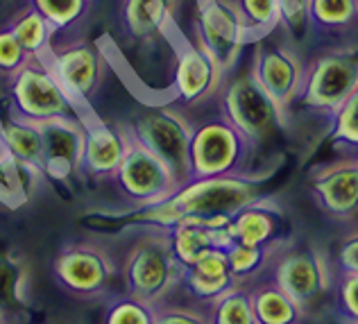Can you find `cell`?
Wrapping results in <instances>:
<instances>
[{
  "mask_svg": "<svg viewBox=\"0 0 358 324\" xmlns=\"http://www.w3.org/2000/svg\"><path fill=\"white\" fill-rule=\"evenodd\" d=\"M275 170L259 173L224 175L211 179H195L164 199V202L131 209L122 216L127 225L171 230L184 218H213V216H236L241 209L263 197L268 179Z\"/></svg>",
  "mask_w": 358,
  "mask_h": 324,
  "instance_id": "obj_1",
  "label": "cell"
},
{
  "mask_svg": "<svg viewBox=\"0 0 358 324\" xmlns=\"http://www.w3.org/2000/svg\"><path fill=\"white\" fill-rule=\"evenodd\" d=\"M263 274L297 304L306 320L317 316L331 302L334 270L327 252L315 243L290 238L272 252Z\"/></svg>",
  "mask_w": 358,
  "mask_h": 324,
  "instance_id": "obj_2",
  "label": "cell"
},
{
  "mask_svg": "<svg viewBox=\"0 0 358 324\" xmlns=\"http://www.w3.org/2000/svg\"><path fill=\"white\" fill-rule=\"evenodd\" d=\"M141 232L125 252L120 268L122 293L157 307L171 300L179 288L182 265L171 250L166 230L141 227Z\"/></svg>",
  "mask_w": 358,
  "mask_h": 324,
  "instance_id": "obj_3",
  "label": "cell"
},
{
  "mask_svg": "<svg viewBox=\"0 0 358 324\" xmlns=\"http://www.w3.org/2000/svg\"><path fill=\"white\" fill-rule=\"evenodd\" d=\"M218 100L220 113L241 132V136L250 143L252 152L272 146L288 127L286 116L275 100L263 91L250 66L241 73L224 75Z\"/></svg>",
  "mask_w": 358,
  "mask_h": 324,
  "instance_id": "obj_4",
  "label": "cell"
},
{
  "mask_svg": "<svg viewBox=\"0 0 358 324\" xmlns=\"http://www.w3.org/2000/svg\"><path fill=\"white\" fill-rule=\"evenodd\" d=\"M120 125L131 141L164 161L177 179L179 188L191 182L188 148H191L193 122L182 109L168 107V104H150Z\"/></svg>",
  "mask_w": 358,
  "mask_h": 324,
  "instance_id": "obj_5",
  "label": "cell"
},
{
  "mask_svg": "<svg viewBox=\"0 0 358 324\" xmlns=\"http://www.w3.org/2000/svg\"><path fill=\"white\" fill-rule=\"evenodd\" d=\"M252 75L263 87L281 113L290 122L301 82H304L306 59L301 57L299 45L290 39V34L281 25H275L270 32L254 39V55L250 62Z\"/></svg>",
  "mask_w": 358,
  "mask_h": 324,
  "instance_id": "obj_6",
  "label": "cell"
},
{
  "mask_svg": "<svg viewBox=\"0 0 358 324\" xmlns=\"http://www.w3.org/2000/svg\"><path fill=\"white\" fill-rule=\"evenodd\" d=\"M358 89V52L356 50H334L320 52L306 62L304 82L295 109L313 113L322 120L331 118L341 111L350 95ZM293 109V111H295Z\"/></svg>",
  "mask_w": 358,
  "mask_h": 324,
  "instance_id": "obj_7",
  "label": "cell"
},
{
  "mask_svg": "<svg viewBox=\"0 0 358 324\" xmlns=\"http://www.w3.org/2000/svg\"><path fill=\"white\" fill-rule=\"evenodd\" d=\"M254 152L250 143L241 136V132L222 113L206 118L193 125L191 148H188L191 182H195V179L254 173V170L248 168V161Z\"/></svg>",
  "mask_w": 358,
  "mask_h": 324,
  "instance_id": "obj_8",
  "label": "cell"
},
{
  "mask_svg": "<svg viewBox=\"0 0 358 324\" xmlns=\"http://www.w3.org/2000/svg\"><path fill=\"white\" fill-rule=\"evenodd\" d=\"M9 102L18 116L32 122H45L52 118L84 120L89 116L64 93L43 57H32L16 73H12Z\"/></svg>",
  "mask_w": 358,
  "mask_h": 324,
  "instance_id": "obj_9",
  "label": "cell"
},
{
  "mask_svg": "<svg viewBox=\"0 0 358 324\" xmlns=\"http://www.w3.org/2000/svg\"><path fill=\"white\" fill-rule=\"evenodd\" d=\"M43 62L48 64L64 93L84 113H93L91 100L100 91L107 75V62L98 43L87 39H52L48 52L43 55Z\"/></svg>",
  "mask_w": 358,
  "mask_h": 324,
  "instance_id": "obj_10",
  "label": "cell"
},
{
  "mask_svg": "<svg viewBox=\"0 0 358 324\" xmlns=\"http://www.w3.org/2000/svg\"><path fill=\"white\" fill-rule=\"evenodd\" d=\"M116 263L100 243H69L52 261V281L78 300H96L111 290Z\"/></svg>",
  "mask_w": 358,
  "mask_h": 324,
  "instance_id": "obj_11",
  "label": "cell"
},
{
  "mask_svg": "<svg viewBox=\"0 0 358 324\" xmlns=\"http://www.w3.org/2000/svg\"><path fill=\"white\" fill-rule=\"evenodd\" d=\"M120 197H125L131 209H143L164 202L175 190H179L177 179L162 159L129 139V148L122 157V164L111 177Z\"/></svg>",
  "mask_w": 358,
  "mask_h": 324,
  "instance_id": "obj_12",
  "label": "cell"
},
{
  "mask_svg": "<svg viewBox=\"0 0 358 324\" xmlns=\"http://www.w3.org/2000/svg\"><path fill=\"white\" fill-rule=\"evenodd\" d=\"M250 41V32L227 5L220 0H197L195 43L218 64L222 75L234 73Z\"/></svg>",
  "mask_w": 358,
  "mask_h": 324,
  "instance_id": "obj_13",
  "label": "cell"
},
{
  "mask_svg": "<svg viewBox=\"0 0 358 324\" xmlns=\"http://www.w3.org/2000/svg\"><path fill=\"white\" fill-rule=\"evenodd\" d=\"M173 41V78H171V95L182 107L206 102L220 93L224 75L209 55H206L195 39L184 34L171 36Z\"/></svg>",
  "mask_w": 358,
  "mask_h": 324,
  "instance_id": "obj_14",
  "label": "cell"
},
{
  "mask_svg": "<svg viewBox=\"0 0 358 324\" xmlns=\"http://www.w3.org/2000/svg\"><path fill=\"white\" fill-rule=\"evenodd\" d=\"M308 188L324 218L343 227L358 223V155L313 168Z\"/></svg>",
  "mask_w": 358,
  "mask_h": 324,
  "instance_id": "obj_15",
  "label": "cell"
},
{
  "mask_svg": "<svg viewBox=\"0 0 358 324\" xmlns=\"http://www.w3.org/2000/svg\"><path fill=\"white\" fill-rule=\"evenodd\" d=\"M43 161L41 173L50 182H69L73 175L80 173L84 157V129L82 118H52L39 122Z\"/></svg>",
  "mask_w": 358,
  "mask_h": 324,
  "instance_id": "obj_16",
  "label": "cell"
},
{
  "mask_svg": "<svg viewBox=\"0 0 358 324\" xmlns=\"http://www.w3.org/2000/svg\"><path fill=\"white\" fill-rule=\"evenodd\" d=\"M87 141H84V157L80 173L89 179H111L122 157L129 148V136L122 125L102 120L98 113H89L84 118Z\"/></svg>",
  "mask_w": 358,
  "mask_h": 324,
  "instance_id": "obj_17",
  "label": "cell"
},
{
  "mask_svg": "<svg viewBox=\"0 0 358 324\" xmlns=\"http://www.w3.org/2000/svg\"><path fill=\"white\" fill-rule=\"evenodd\" d=\"M234 243L277 250L293 236H286L284 206L270 197H261L248 204L231 218Z\"/></svg>",
  "mask_w": 358,
  "mask_h": 324,
  "instance_id": "obj_18",
  "label": "cell"
},
{
  "mask_svg": "<svg viewBox=\"0 0 358 324\" xmlns=\"http://www.w3.org/2000/svg\"><path fill=\"white\" fill-rule=\"evenodd\" d=\"M234 286H236V279L229 270L227 254H224V250H211L200 261L182 268L177 293H184L188 302L209 307Z\"/></svg>",
  "mask_w": 358,
  "mask_h": 324,
  "instance_id": "obj_19",
  "label": "cell"
},
{
  "mask_svg": "<svg viewBox=\"0 0 358 324\" xmlns=\"http://www.w3.org/2000/svg\"><path fill=\"white\" fill-rule=\"evenodd\" d=\"M177 0H122V23L131 39L150 43L175 32Z\"/></svg>",
  "mask_w": 358,
  "mask_h": 324,
  "instance_id": "obj_20",
  "label": "cell"
},
{
  "mask_svg": "<svg viewBox=\"0 0 358 324\" xmlns=\"http://www.w3.org/2000/svg\"><path fill=\"white\" fill-rule=\"evenodd\" d=\"M0 152L41 170L43 143L39 122L18 116L12 102L0 107Z\"/></svg>",
  "mask_w": 358,
  "mask_h": 324,
  "instance_id": "obj_21",
  "label": "cell"
},
{
  "mask_svg": "<svg viewBox=\"0 0 358 324\" xmlns=\"http://www.w3.org/2000/svg\"><path fill=\"white\" fill-rule=\"evenodd\" d=\"M248 286L257 324H301L306 320L297 304L266 274Z\"/></svg>",
  "mask_w": 358,
  "mask_h": 324,
  "instance_id": "obj_22",
  "label": "cell"
},
{
  "mask_svg": "<svg viewBox=\"0 0 358 324\" xmlns=\"http://www.w3.org/2000/svg\"><path fill=\"white\" fill-rule=\"evenodd\" d=\"M27 311V268L18 254L0 252V316L7 322Z\"/></svg>",
  "mask_w": 358,
  "mask_h": 324,
  "instance_id": "obj_23",
  "label": "cell"
},
{
  "mask_svg": "<svg viewBox=\"0 0 358 324\" xmlns=\"http://www.w3.org/2000/svg\"><path fill=\"white\" fill-rule=\"evenodd\" d=\"M43 173L23 161H16L0 152V202L5 206H21L30 199L39 184L43 182Z\"/></svg>",
  "mask_w": 358,
  "mask_h": 324,
  "instance_id": "obj_24",
  "label": "cell"
},
{
  "mask_svg": "<svg viewBox=\"0 0 358 324\" xmlns=\"http://www.w3.org/2000/svg\"><path fill=\"white\" fill-rule=\"evenodd\" d=\"M7 27L14 32L16 41L21 43V48L30 59L32 57H43L45 52H48L55 34H57L52 30V25L45 21V18L36 12L32 5L25 7L21 14H16L14 21Z\"/></svg>",
  "mask_w": 358,
  "mask_h": 324,
  "instance_id": "obj_25",
  "label": "cell"
},
{
  "mask_svg": "<svg viewBox=\"0 0 358 324\" xmlns=\"http://www.w3.org/2000/svg\"><path fill=\"white\" fill-rule=\"evenodd\" d=\"M206 309L211 324H257L248 283H236Z\"/></svg>",
  "mask_w": 358,
  "mask_h": 324,
  "instance_id": "obj_26",
  "label": "cell"
},
{
  "mask_svg": "<svg viewBox=\"0 0 358 324\" xmlns=\"http://www.w3.org/2000/svg\"><path fill=\"white\" fill-rule=\"evenodd\" d=\"M220 3L227 5L238 16L245 30L250 32L252 41L279 25L277 0H220Z\"/></svg>",
  "mask_w": 358,
  "mask_h": 324,
  "instance_id": "obj_27",
  "label": "cell"
},
{
  "mask_svg": "<svg viewBox=\"0 0 358 324\" xmlns=\"http://www.w3.org/2000/svg\"><path fill=\"white\" fill-rule=\"evenodd\" d=\"M358 21L356 0H310V25L324 32H343Z\"/></svg>",
  "mask_w": 358,
  "mask_h": 324,
  "instance_id": "obj_28",
  "label": "cell"
},
{
  "mask_svg": "<svg viewBox=\"0 0 358 324\" xmlns=\"http://www.w3.org/2000/svg\"><path fill=\"white\" fill-rule=\"evenodd\" d=\"M275 250H263V247H252L243 243H231L224 254H227L229 270L236 283H252L254 279L263 277L268 268V261Z\"/></svg>",
  "mask_w": 358,
  "mask_h": 324,
  "instance_id": "obj_29",
  "label": "cell"
},
{
  "mask_svg": "<svg viewBox=\"0 0 358 324\" xmlns=\"http://www.w3.org/2000/svg\"><path fill=\"white\" fill-rule=\"evenodd\" d=\"M30 5L57 34L75 30L89 12V0H30Z\"/></svg>",
  "mask_w": 358,
  "mask_h": 324,
  "instance_id": "obj_30",
  "label": "cell"
},
{
  "mask_svg": "<svg viewBox=\"0 0 358 324\" xmlns=\"http://www.w3.org/2000/svg\"><path fill=\"white\" fill-rule=\"evenodd\" d=\"M329 139L343 150V155L358 152V89L329 122Z\"/></svg>",
  "mask_w": 358,
  "mask_h": 324,
  "instance_id": "obj_31",
  "label": "cell"
},
{
  "mask_svg": "<svg viewBox=\"0 0 358 324\" xmlns=\"http://www.w3.org/2000/svg\"><path fill=\"white\" fill-rule=\"evenodd\" d=\"M329 311L336 324H358V274H336Z\"/></svg>",
  "mask_w": 358,
  "mask_h": 324,
  "instance_id": "obj_32",
  "label": "cell"
},
{
  "mask_svg": "<svg viewBox=\"0 0 358 324\" xmlns=\"http://www.w3.org/2000/svg\"><path fill=\"white\" fill-rule=\"evenodd\" d=\"M102 324H155V307L120 293L109 300Z\"/></svg>",
  "mask_w": 358,
  "mask_h": 324,
  "instance_id": "obj_33",
  "label": "cell"
},
{
  "mask_svg": "<svg viewBox=\"0 0 358 324\" xmlns=\"http://www.w3.org/2000/svg\"><path fill=\"white\" fill-rule=\"evenodd\" d=\"M329 265L336 274H358V223L350 225L327 250Z\"/></svg>",
  "mask_w": 358,
  "mask_h": 324,
  "instance_id": "obj_34",
  "label": "cell"
},
{
  "mask_svg": "<svg viewBox=\"0 0 358 324\" xmlns=\"http://www.w3.org/2000/svg\"><path fill=\"white\" fill-rule=\"evenodd\" d=\"M155 324H211L209 309L200 304H175L166 300L155 307Z\"/></svg>",
  "mask_w": 358,
  "mask_h": 324,
  "instance_id": "obj_35",
  "label": "cell"
},
{
  "mask_svg": "<svg viewBox=\"0 0 358 324\" xmlns=\"http://www.w3.org/2000/svg\"><path fill=\"white\" fill-rule=\"evenodd\" d=\"M279 25L290 34L297 45L306 36L310 25V0H277Z\"/></svg>",
  "mask_w": 358,
  "mask_h": 324,
  "instance_id": "obj_36",
  "label": "cell"
},
{
  "mask_svg": "<svg viewBox=\"0 0 358 324\" xmlns=\"http://www.w3.org/2000/svg\"><path fill=\"white\" fill-rule=\"evenodd\" d=\"M27 59H30V57L25 55L21 43L16 41L14 32L9 30V27H3V30H0V73L12 75L21 69Z\"/></svg>",
  "mask_w": 358,
  "mask_h": 324,
  "instance_id": "obj_37",
  "label": "cell"
},
{
  "mask_svg": "<svg viewBox=\"0 0 358 324\" xmlns=\"http://www.w3.org/2000/svg\"><path fill=\"white\" fill-rule=\"evenodd\" d=\"M0 324H7V320H5L3 316H0Z\"/></svg>",
  "mask_w": 358,
  "mask_h": 324,
  "instance_id": "obj_38",
  "label": "cell"
},
{
  "mask_svg": "<svg viewBox=\"0 0 358 324\" xmlns=\"http://www.w3.org/2000/svg\"><path fill=\"white\" fill-rule=\"evenodd\" d=\"M356 3H358V0H356Z\"/></svg>",
  "mask_w": 358,
  "mask_h": 324,
  "instance_id": "obj_39",
  "label": "cell"
},
{
  "mask_svg": "<svg viewBox=\"0 0 358 324\" xmlns=\"http://www.w3.org/2000/svg\"><path fill=\"white\" fill-rule=\"evenodd\" d=\"M356 155H358V152H356Z\"/></svg>",
  "mask_w": 358,
  "mask_h": 324,
  "instance_id": "obj_40",
  "label": "cell"
}]
</instances>
